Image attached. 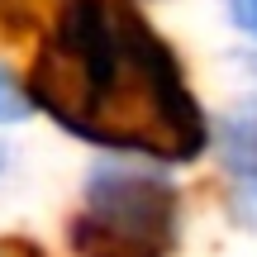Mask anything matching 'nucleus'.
<instances>
[{
    "instance_id": "nucleus-1",
    "label": "nucleus",
    "mask_w": 257,
    "mask_h": 257,
    "mask_svg": "<svg viewBox=\"0 0 257 257\" xmlns=\"http://www.w3.org/2000/svg\"><path fill=\"white\" fill-rule=\"evenodd\" d=\"M24 86L57 128L110 153L172 167L210 143L186 67L128 0H62Z\"/></svg>"
},
{
    "instance_id": "nucleus-4",
    "label": "nucleus",
    "mask_w": 257,
    "mask_h": 257,
    "mask_svg": "<svg viewBox=\"0 0 257 257\" xmlns=\"http://www.w3.org/2000/svg\"><path fill=\"white\" fill-rule=\"evenodd\" d=\"M53 5V0H0V24L5 29H29L43 19V10Z\"/></svg>"
},
{
    "instance_id": "nucleus-7",
    "label": "nucleus",
    "mask_w": 257,
    "mask_h": 257,
    "mask_svg": "<svg viewBox=\"0 0 257 257\" xmlns=\"http://www.w3.org/2000/svg\"><path fill=\"white\" fill-rule=\"evenodd\" d=\"M0 167H5V153H0Z\"/></svg>"
},
{
    "instance_id": "nucleus-3",
    "label": "nucleus",
    "mask_w": 257,
    "mask_h": 257,
    "mask_svg": "<svg viewBox=\"0 0 257 257\" xmlns=\"http://www.w3.org/2000/svg\"><path fill=\"white\" fill-rule=\"evenodd\" d=\"M29 110H34V100H29V86H19L15 76L0 67V124H19Z\"/></svg>"
},
{
    "instance_id": "nucleus-6",
    "label": "nucleus",
    "mask_w": 257,
    "mask_h": 257,
    "mask_svg": "<svg viewBox=\"0 0 257 257\" xmlns=\"http://www.w3.org/2000/svg\"><path fill=\"white\" fill-rule=\"evenodd\" d=\"M0 257H43V252L29 248L24 238H0Z\"/></svg>"
},
{
    "instance_id": "nucleus-5",
    "label": "nucleus",
    "mask_w": 257,
    "mask_h": 257,
    "mask_svg": "<svg viewBox=\"0 0 257 257\" xmlns=\"http://www.w3.org/2000/svg\"><path fill=\"white\" fill-rule=\"evenodd\" d=\"M224 10H229V24L238 34L257 38V0H224Z\"/></svg>"
},
{
    "instance_id": "nucleus-2",
    "label": "nucleus",
    "mask_w": 257,
    "mask_h": 257,
    "mask_svg": "<svg viewBox=\"0 0 257 257\" xmlns=\"http://www.w3.org/2000/svg\"><path fill=\"white\" fill-rule=\"evenodd\" d=\"M67 238L76 257H172L181 238V195L153 167L100 162L86 176Z\"/></svg>"
}]
</instances>
